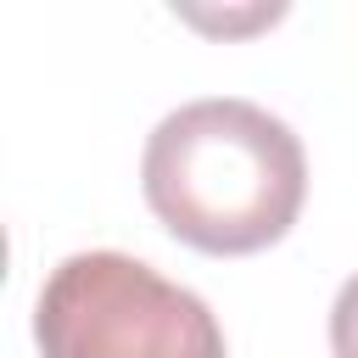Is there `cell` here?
Returning <instances> with one entry per match:
<instances>
[{
	"instance_id": "2",
	"label": "cell",
	"mask_w": 358,
	"mask_h": 358,
	"mask_svg": "<svg viewBox=\"0 0 358 358\" xmlns=\"http://www.w3.org/2000/svg\"><path fill=\"white\" fill-rule=\"evenodd\" d=\"M45 358H229L213 308L129 252H73L34 302Z\"/></svg>"
},
{
	"instance_id": "3",
	"label": "cell",
	"mask_w": 358,
	"mask_h": 358,
	"mask_svg": "<svg viewBox=\"0 0 358 358\" xmlns=\"http://www.w3.org/2000/svg\"><path fill=\"white\" fill-rule=\"evenodd\" d=\"M330 352L336 358H358V274L330 302Z\"/></svg>"
},
{
	"instance_id": "1",
	"label": "cell",
	"mask_w": 358,
	"mask_h": 358,
	"mask_svg": "<svg viewBox=\"0 0 358 358\" xmlns=\"http://www.w3.org/2000/svg\"><path fill=\"white\" fill-rule=\"evenodd\" d=\"M140 190L173 241L207 257H246L296 224L308 157L285 117L241 95H207L151 129Z\"/></svg>"
}]
</instances>
